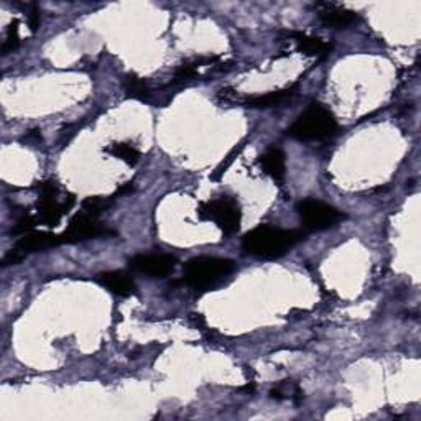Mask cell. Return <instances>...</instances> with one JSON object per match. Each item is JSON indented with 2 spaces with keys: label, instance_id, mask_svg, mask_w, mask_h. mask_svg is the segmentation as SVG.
I'll use <instances>...</instances> for the list:
<instances>
[{
  "label": "cell",
  "instance_id": "14",
  "mask_svg": "<svg viewBox=\"0 0 421 421\" xmlns=\"http://www.w3.org/2000/svg\"><path fill=\"white\" fill-rule=\"evenodd\" d=\"M105 152L109 155H112V157L122 160L124 163L130 164V167H134V164L138 163L140 160V152L137 148L134 147L132 143L127 142H115L110 143L108 148H105Z\"/></svg>",
  "mask_w": 421,
  "mask_h": 421
},
{
  "label": "cell",
  "instance_id": "22",
  "mask_svg": "<svg viewBox=\"0 0 421 421\" xmlns=\"http://www.w3.org/2000/svg\"><path fill=\"white\" fill-rule=\"evenodd\" d=\"M28 23H30L32 32H35L38 27H40V11H38L37 6H30V11H28Z\"/></svg>",
  "mask_w": 421,
  "mask_h": 421
},
{
  "label": "cell",
  "instance_id": "20",
  "mask_svg": "<svg viewBox=\"0 0 421 421\" xmlns=\"http://www.w3.org/2000/svg\"><path fill=\"white\" fill-rule=\"evenodd\" d=\"M196 76V65H191V63H186V65H181L178 67L175 72V77H173V82H183L191 79V77Z\"/></svg>",
  "mask_w": 421,
  "mask_h": 421
},
{
  "label": "cell",
  "instance_id": "13",
  "mask_svg": "<svg viewBox=\"0 0 421 421\" xmlns=\"http://www.w3.org/2000/svg\"><path fill=\"white\" fill-rule=\"evenodd\" d=\"M294 41L299 51L309 56H324L331 51V43L321 40V38L306 37V35H294Z\"/></svg>",
  "mask_w": 421,
  "mask_h": 421
},
{
  "label": "cell",
  "instance_id": "1",
  "mask_svg": "<svg viewBox=\"0 0 421 421\" xmlns=\"http://www.w3.org/2000/svg\"><path fill=\"white\" fill-rule=\"evenodd\" d=\"M303 239L304 234L299 231L259 226L244 237V249L257 257L277 259L287 254L293 245H297Z\"/></svg>",
  "mask_w": 421,
  "mask_h": 421
},
{
  "label": "cell",
  "instance_id": "16",
  "mask_svg": "<svg viewBox=\"0 0 421 421\" xmlns=\"http://www.w3.org/2000/svg\"><path fill=\"white\" fill-rule=\"evenodd\" d=\"M18 25H20L18 20H13L11 25H8L6 40H4V45H2L4 55L13 53L18 48V45H20V35H18V30H20V27H18Z\"/></svg>",
  "mask_w": 421,
  "mask_h": 421
},
{
  "label": "cell",
  "instance_id": "19",
  "mask_svg": "<svg viewBox=\"0 0 421 421\" xmlns=\"http://www.w3.org/2000/svg\"><path fill=\"white\" fill-rule=\"evenodd\" d=\"M242 148H244V143H240V145H239V147H237V148H234V150H232V152H231L229 155H227L226 162H222V163H221V167H217V170H216L214 173H212V176H211V178H212V180H219V178H221L222 175H224V173H226V170H227V168H229V167H231V163H232V162H234V158L237 157V155H239V153H240V150H242Z\"/></svg>",
  "mask_w": 421,
  "mask_h": 421
},
{
  "label": "cell",
  "instance_id": "3",
  "mask_svg": "<svg viewBox=\"0 0 421 421\" xmlns=\"http://www.w3.org/2000/svg\"><path fill=\"white\" fill-rule=\"evenodd\" d=\"M234 270V262L229 259L196 257L185 267V280L193 288L206 290L227 277Z\"/></svg>",
  "mask_w": 421,
  "mask_h": 421
},
{
  "label": "cell",
  "instance_id": "9",
  "mask_svg": "<svg viewBox=\"0 0 421 421\" xmlns=\"http://www.w3.org/2000/svg\"><path fill=\"white\" fill-rule=\"evenodd\" d=\"M58 244H61L60 235L51 234V232H27L23 234L17 242V250H20L22 254H30V252L46 250L51 249Z\"/></svg>",
  "mask_w": 421,
  "mask_h": 421
},
{
  "label": "cell",
  "instance_id": "17",
  "mask_svg": "<svg viewBox=\"0 0 421 421\" xmlns=\"http://www.w3.org/2000/svg\"><path fill=\"white\" fill-rule=\"evenodd\" d=\"M108 206H109V200H104V197H99V196L88 197V200L82 202V212H86V214L93 217H98L104 209H108Z\"/></svg>",
  "mask_w": 421,
  "mask_h": 421
},
{
  "label": "cell",
  "instance_id": "10",
  "mask_svg": "<svg viewBox=\"0 0 421 421\" xmlns=\"http://www.w3.org/2000/svg\"><path fill=\"white\" fill-rule=\"evenodd\" d=\"M98 282L117 297H130L135 292L134 280L124 272H104L98 277Z\"/></svg>",
  "mask_w": 421,
  "mask_h": 421
},
{
  "label": "cell",
  "instance_id": "7",
  "mask_svg": "<svg viewBox=\"0 0 421 421\" xmlns=\"http://www.w3.org/2000/svg\"><path fill=\"white\" fill-rule=\"evenodd\" d=\"M129 264L135 272L163 278L175 270L176 259L168 254H140L130 259Z\"/></svg>",
  "mask_w": 421,
  "mask_h": 421
},
{
  "label": "cell",
  "instance_id": "5",
  "mask_svg": "<svg viewBox=\"0 0 421 421\" xmlns=\"http://www.w3.org/2000/svg\"><path fill=\"white\" fill-rule=\"evenodd\" d=\"M297 211L299 217H302L303 224L311 231H323L328 229V227H332L334 224H337L342 217V214L336 207L316 200L299 201Z\"/></svg>",
  "mask_w": 421,
  "mask_h": 421
},
{
  "label": "cell",
  "instance_id": "18",
  "mask_svg": "<svg viewBox=\"0 0 421 421\" xmlns=\"http://www.w3.org/2000/svg\"><path fill=\"white\" fill-rule=\"evenodd\" d=\"M38 217L32 216V214H23L20 219L15 222V226L12 227V234H27V232H30L33 227L37 226Z\"/></svg>",
  "mask_w": 421,
  "mask_h": 421
},
{
  "label": "cell",
  "instance_id": "2",
  "mask_svg": "<svg viewBox=\"0 0 421 421\" xmlns=\"http://www.w3.org/2000/svg\"><path fill=\"white\" fill-rule=\"evenodd\" d=\"M337 122L334 115L321 104H311L288 129V135L309 142V140H324L336 134Z\"/></svg>",
  "mask_w": 421,
  "mask_h": 421
},
{
  "label": "cell",
  "instance_id": "4",
  "mask_svg": "<svg viewBox=\"0 0 421 421\" xmlns=\"http://www.w3.org/2000/svg\"><path fill=\"white\" fill-rule=\"evenodd\" d=\"M197 214L202 221L216 222L217 227L227 235L234 234L240 227V207L232 197L222 196L219 200L202 202Z\"/></svg>",
  "mask_w": 421,
  "mask_h": 421
},
{
  "label": "cell",
  "instance_id": "11",
  "mask_svg": "<svg viewBox=\"0 0 421 421\" xmlns=\"http://www.w3.org/2000/svg\"><path fill=\"white\" fill-rule=\"evenodd\" d=\"M260 167L267 175L280 183L285 178V155L280 148H268L262 157H260Z\"/></svg>",
  "mask_w": 421,
  "mask_h": 421
},
{
  "label": "cell",
  "instance_id": "21",
  "mask_svg": "<svg viewBox=\"0 0 421 421\" xmlns=\"http://www.w3.org/2000/svg\"><path fill=\"white\" fill-rule=\"evenodd\" d=\"M23 255L20 250H12L8 252V254L6 255V259H4V267H8V265H15V264H20L23 260Z\"/></svg>",
  "mask_w": 421,
  "mask_h": 421
},
{
  "label": "cell",
  "instance_id": "6",
  "mask_svg": "<svg viewBox=\"0 0 421 421\" xmlns=\"http://www.w3.org/2000/svg\"><path fill=\"white\" fill-rule=\"evenodd\" d=\"M105 234H109L108 227L101 224L98 217H93L81 211L70 221V226H67V229L60 235V239L61 244H72V242L96 239V237Z\"/></svg>",
  "mask_w": 421,
  "mask_h": 421
},
{
  "label": "cell",
  "instance_id": "8",
  "mask_svg": "<svg viewBox=\"0 0 421 421\" xmlns=\"http://www.w3.org/2000/svg\"><path fill=\"white\" fill-rule=\"evenodd\" d=\"M319 7H321V11H319V22L328 28L342 30V28L351 27L357 20V13L346 7L334 6V4H321Z\"/></svg>",
  "mask_w": 421,
  "mask_h": 421
},
{
  "label": "cell",
  "instance_id": "15",
  "mask_svg": "<svg viewBox=\"0 0 421 421\" xmlns=\"http://www.w3.org/2000/svg\"><path fill=\"white\" fill-rule=\"evenodd\" d=\"M125 91H127L129 98L134 99H145L148 98L150 89L142 79H138L137 76H129L125 79Z\"/></svg>",
  "mask_w": 421,
  "mask_h": 421
},
{
  "label": "cell",
  "instance_id": "12",
  "mask_svg": "<svg viewBox=\"0 0 421 421\" xmlns=\"http://www.w3.org/2000/svg\"><path fill=\"white\" fill-rule=\"evenodd\" d=\"M294 96L293 89H282V91H273L265 96H257V98H252L247 101L249 108L255 109H267V108H275V105H283L288 101H292Z\"/></svg>",
  "mask_w": 421,
  "mask_h": 421
}]
</instances>
